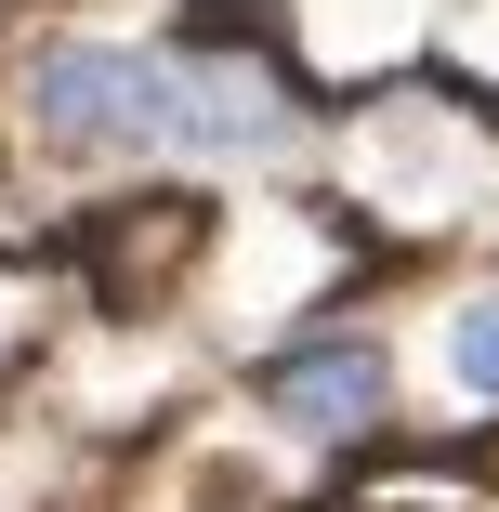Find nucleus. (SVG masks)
<instances>
[{"label": "nucleus", "mask_w": 499, "mask_h": 512, "mask_svg": "<svg viewBox=\"0 0 499 512\" xmlns=\"http://www.w3.org/2000/svg\"><path fill=\"white\" fill-rule=\"evenodd\" d=\"M14 106H27V145L66 171H158V40L66 27L27 53Z\"/></svg>", "instance_id": "obj_1"}, {"label": "nucleus", "mask_w": 499, "mask_h": 512, "mask_svg": "<svg viewBox=\"0 0 499 512\" xmlns=\"http://www.w3.org/2000/svg\"><path fill=\"white\" fill-rule=\"evenodd\" d=\"M303 145L289 66L237 40H158V171H263Z\"/></svg>", "instance_id": "obj_2"}, {"label": "nucleus", "mask_w": 499, "mask_h": 512, "mask_svg": "<svg viewBox=\"0 0 499 512\" xmlns=\"http://www.w3.org/2000/svg\"><path fill=\"white\" fill-rule=\"evenodd\" d=\"M250 394H263V421H276L289 447H368V434L408 421V368H394V342H381L368 316L289 329V342L250 368Z\"/></svg>", "instance_id": "obj_3"}, {"label": "nucleus", "mask_w": 499, "mask_h": 512, "mask_svg": "<svg viewBox=\"0 0 499 512\" xmlns=\"http://www.w3.org/2000/svg\"><path fill=\"white\" fill-rule=\"evenodd\" d=\"M447 381H460V407H486V421H499V289L447 302Z\"/></svg>", "instance_id": "obj_4"}, {"label": "nucleus", "mask_w": 499, "mask_h": 512, "mask_svg": "<svg viewBox=\"0 0 499 512\" xmlns=\"http://www.w3.org/2000/svg\"><path fill=\"white\" fill-rule=\"evenodd\" d=\"M368 512H421V499H368Z\"/></svg>", "instance_id": "obj_5"}]
</instances>
